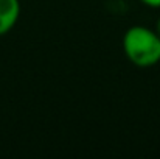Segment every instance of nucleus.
I'll use <instances>...</instances> for the list:
<instances>
[{
  "label": "nucleus",
  "instance_id": "f257e3e1",
  "mask_svg": "<svg viewBox=\"0 0 160 159\" xmlns=\"http://www.w3.org/2000/svg\"><path fill=\"white\" fill-rule=\"evenodd\" d=\"M123 52L137 67H151L160 61V36L156 30L135 25L123 36Z\"/></svg>",
  "mask_w": 160,
  "mask_h": 159
},
{
  "label": "nucleus",
  "instance_id": "f03ea898",
  "mask_svg": "<svg viewBox=\"0 0 160 159\" xmlns=\"http://www.w3.org/2000/svg\"><path fill=\"white\" fill-rule=\"evenodd\" d=\"M20 16L19 0H0V36L6 34L17 24Z\"/></svg>",
  "mask_w": 160,
  "mask_h": 159
},
{
  "label": "nucleus",
  "instance_id": "7ed1b4c3",
  "mask_svg": "<svg viewBox=\"0 0 160 159\" xmlns=\"http://www.w3.org/2000/svg\"><path fill=\"white\" fill-rule=\"evenodd\" d=\"M140 2L151 8H160V0H140Z\"/></svg>",
  "mask_w": 160,
  "mask_h": 159
},
{
  "label": "nucleus",
  "instance_id": "20e7f679",
  "mask_svg": "<svg viewBox=\"0 0 160 159\" xmlns=\"http://www.w3.org/2000/svg\"><path fill=\"white\" fill-rule=\"evenodd\" d=\"M154 30H156V33L160 36V17L157 19V24H156V28H154Z\"/></svg>",
  "mask_w": 160,
  "mask_h": 159
}]
</instances>
